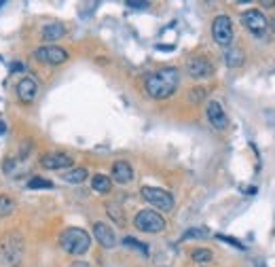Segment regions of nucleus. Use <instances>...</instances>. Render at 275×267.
Instances as JSON below:
<instances>
[{"label": "nucleus", "instance_id": "nucleus-1", "mask_svg": "<svg viewBox=\"0 0 275 267\" xmlns=\"http://www.w3.org/2000/svg\"><path fill=\"white\" fill-rule=\"evenodd\" d=\"M178 85H180V72H178V68H161L148 75L144 87L152 100H165L178 89Z\"/></svg>", "mask_w": 275, "mask_h": 267}, {"label": "nucleus", "instance_id": "nucleus-2", "mask_svg": "<svg viewBox=\"0 0 275 267\" xmlns=\"http://www.w3.org/2000/svg\"><path fill=\"white\" fill-rule=\"evenodd\" d=\"M59 246H62L68 254H85L91 246V236L85 229L78 227H70L59 238Z\"/></svg>", "mask_w": 275, "mask_h": 267}, {"label": "nucleus", "instance_id": "nucleus-3", "mask_svg": "<svg viewBox=\"0 0 275 267\" xmlns=\"http://www.w3.org/2000/svg\"><path fill=\"white\" fill-rule=\"evenodd\" d=\"M134 225L144 233H161L165 229V218L154 210H140L134 218Z\"/></svg>", "mask_w": 275, "mask_h": 267}, {"label": "nucleus", "instance_id": "nucleus-4", "mask_svg": "<svg viewBox=\"0 0 275 267\" xmlns=\"http://www.w3.org/2000/svg\"><path fill=\"white\" fill-rule=\"evenodd\" d=\"M142 197H144L150 206L159 208L163 212H170L174 208V195L167 193L165 189H159V187H142Z\"/></svg>", "mask_w": 275, "mask_h": 267}, {"label": "nucleus", "instance_id": "nucleus-5", "mask_svg": "<svg viewBox=\"0 0 275 267\" xmlns=\"http://www.w3.org/2000/svg\"><path fill=\"white\" fill-rule=\"evenodd\" d=\"M212 36L220 47H229L233 43V23L229 15H218L212 21Z\"/></svg>", "mask_w": 275, "mask_h": 267}, {"label": "nucleus", "instance_id": "nucleus-6", "mask_svg": "<svg viewBox=\"0 0 275 267\" xmlns=\"http://www.w3.org/2000/svg\"><path fill=\"white\" fill-rule=\"evenodd\" d=\"M34 59L41 64H49V66H59L68 62V51L62 49V47H55V45H47L41 47V49L34 51Z\"/></svg>", "mask_w": 275, "mask_h": 267}, {"label": "nucleus", "instance_id": "nucleus-7", "mask_svg": "<svg viewBox=\"0 0 275 267\" xmlns=\"http://www.w3.org/2000/svg\"><path fill=\"white\" fill-rule=\"evenodd\" d=\"M242 23L244 26L252 32V34H262L267 30V26H269V21H267V17L260 13V11H256V9H250V11H246V13L242 15Z\"/></svg>", "mask_w": 275, "mask_h": 267}, {"label": "nucleus", "instance_id": "nucleus-8", "mask_svg": "<svg viewBox=\"0 0 275 267\" xmlns=\"http://www.w3.org/2000/svg\"><path fill=\"white\" fill-rule=\"evenodd\" d=\"M212 64L206 57H190L186 62V72L190 79H208L212 75Z\"/></svg>", "mask_w": 275, "mask_h": 267}, {"label": "nucleus", "instance_id": "nucleus-9", "mask_svg": "<svg viewBox=\"0 0 275 267\" xmlns=\"http://www.w3.org/2000/svg\"><path fill=\"white\" fill-rule=\"evenodd\" d=\"M41 165L45 170H64V168H70L72 165V157H70L68 153H47L43 155V159H41Z\"/></svg>", "mask_w": 275, "mask_h": 267}, {"label": "nucleus", "instance_id": "nucleus-10", "mask_svg": "<svg viewBox=\"0 0 275 267\" xmlns=\"http://www.w3.org/2000/svg\"><path fill=\"white\" fill-rule=\"evenodd\" d=\"M206 113H208V121L212 123V127H216V129H226V127H229V117H226V113L222 111V106L216 100H212L208 104Z\"/></svg>", "mask_w": 275, "mask_h": 267}, {"label": "nucleus", "instance_id": "nucleus-11", "mask_svg": "<svg viewBox=\"0 0 275 267\" xmlns=\"http://www.w3.org/2000/svg\"><path fill=\"white\" fill-rule=\"evenodd\" d=\"M93 236L100 242V246H104V248H114L116 246V236L106 223H95L93 225Z\"/></svg>", "mask_w": 275, "mask_h": 267}, {"label": "nucleus", "instance_id": "nucleus-12", "mask_svg": "<svg viewBox=\"0 0 275 267\" xmlns=\"http://www.w3.org/2000/svg\"><path fill=\"white\" fill-rule=\"evenodd\" d=\"M36 93H38V87H36V83H34L30 77H23L19 83H17V98L21 102H34V98H36Z\"/></svg>", "mask_w": 275, "mask_h": 267}, {"label": "nucleus", "instance_id": "nucleus-13", "mask_svg": "<svg viewBox=\"0 0 275 267\" xmlns=\"http://www.w3.org/2000/svg\"><path fill=\"white\" fill-rule=\"evenodd\" d=\"M112 178L116 180L119 185H127V183H131L134 180V168L129 165V161H116L114 165H112Z\"/></svg>", "mask_w": 275, "mask_h": 267}, {"label": "nucleus", "instance_id": "nucleus-14", "mask_svg": "<svg viewBox=\"0 0 275 267\" xmlns=\"http://www.w3.org/2000/svg\"><path fill=\"white\" fill-rule=\"evenodd\" d=\"M244 59H246V53L242 49H237V47H231V49L224 53V62L229 68H239L244 64Z\"/></svg>", "mask_w": 275, "mask_h": 267}, {"label": "nucleus", "instance_id": "nucleus-15", "mask_svg": "<svg viewBox=\"0 0 275 267\" xmlns=\"http://www.w3.org/2000/svg\"><path fill=\"white\" fill-rule=\"evenodd\" d=\"M64 34H66V26H62V23H49V26L43 28L45 41H57V39H62Z\"/></svg>", "mask_w": 275, "mask_h": 267}, {"label": "nucleus", "instance_id": "nucleus-16", "mask_svg": "<svg viewBox=\"0 0 275 267\" xmlns=\"http://www.w3.org/2000/svg\"><path fill=\"white\" fill-rule=\"evenodd\" d=\"M89 178V172L85 168H76V170H70V172L64 174V180L70 185H81V183H85V180Z\"/></svg>", "mask_w": 275, "mask_h": 267}, {"label": "nucleus", "instance_id": "nucleus-17", "mask_svg": "<svg viewBox=\"0 0 275 267\" xmlns=\"http://www.w3.org/2000/svg\"><path fill=\"white\" fill-rule=\"evenodd\" d=\"M91 187H93V191H98V193H108L110 187H112V180L108 176H104V174H95L91 178Z\"/></svg>", "mask_w": 275, "mask_h": 267}, {"label": "nucleus", "instance_id": "nucleus-18", "mask_svg": "<svg viewBox=\"0 0 275 267\" xmlns=\"http://www.w3.org/2000/svg\"><path fill=\"white\" fill-rule=\"evenodd\" d=\"M13 212H15V202L9 195H3V193H0V218L13 214Z\"/></svg>", "mask_w": 275, "mask_h": 267}, {"label": "nucleus", "instance_id": "nucleus-19", "mask_svg": "<svg viewBox=\"0 0 275 267\" xmlns=\"http://www.w3.org/2000/svg\"><path fill=\"white\" fill-rule=\"evenodd\" d=\"M28 189H53V183L49 178H43V176H32L28 180Z\"/></svg>", "mask_w": 275, "mask_h": 267}, {"label": "nucleus", "instance_id": "nucleus-20", "mask_svg": "<svg viewBox=\"0 0 275 267\" xmlns=\"http://www.w3.org/2000/svg\"><path fill=\"white\" fill-rule=\"evenodd\" d=\"M190 238H210V229L208 227H193L182 236V240H190Z\"/></svg>", "mask_w": 275, "mask_h": 267}, {"label": "nucleus", "instance_id": "nucleus-21", "mask_svg": "<svg viewBox=\"0 0 275 267\" xmlns=\"http://www.w3.org/2000/svg\"><path fill=\"white\" fill-rule=\"evenodd\" d=\"M123 244L129 246V248H136V250L142 252V254H148V246L142 244V242H138V240H134V238H123Z\"/></svg>", "mask_w": 275, "mask_h": 267}, {"label": "nucleus", "instance_id": "nucleus-22", "mask_svg": "<svg viewBox=\"0 0 275 267\" xmlns=\"http://www.w3.org/2000/svg\"><path fill=\"white\" fill-rule=\"evenodd\" d=\"M193 261H197V263H208V261H212V252L210 250H206V248H197V250H193Z\"/></svg>", "mask_w": 275, "mask_h": 267}, {"label": "nucleus", "instance_id": "nucleus-23", "mask_svg": "<svg viewBox=\"0 0 275 267\" xmlns=\"http://www.w3.org/2000/svg\"><path fill=\"white\" fill-rule=\"evenodd\" d=\"M218 240H220V242H226V244H231V246H235V248H239V250H244V248H246V246H244L239 240L229 238V236H218Z\"/></svg>", "mask_w": 275, "mask_h": 267}, {"label": "nucleus", "instance_id": "nucleus-24", "mask_svg": "<svg viewBox=\"0 0 275 267\" xmlns=\"http://www.w3.org/2000/svg\"><path fill=\"white\" fill-rule=\"evenodd\" d=\"M129 9H148V3H140V0H127Z\"/></svg>", "mask_w": 275, "mask_h": 267}, {"label": "nucleus", "instance_id": "nucleus-25", "mask_svg": "<svg viewBox=\"0 0 275 267\" xmlns=\"http://www.w3.org/2000/svg\"><path fill=\"white\" fill-rule=\"evenodd\" d=\"M190 93H193V100H195V102H197V100H201L203 95H206V91H203V89H193Z\"/></svg>", "mask_w": 275, "mask_h": 267}, {"label": "nucleus", "instance_id": "nucleus-26", "mask_svg": "<svg viewBox=\"0 0 275 267\" xmlns=\"http://www.w3.org/2000/svg\"><path fill=\"white\" fill-rule=\"evenodd\" d=\"M70 267H91L87 261H74L72 265H70Z\"/></svg>", "mask_w": 275, "mask_h": 267}, {"label": "nucleus", "instance_id": "nucleus-27", "mask_svg": "<svg viewBox=\"0 0 275 267\" xmlns=\"http://www.w3.org/2000/svg\"><path fill=\"white\" fill-rule=\"evenodd\" d=\"M5 131V123H3V121H0V134H3Z\"/></svg>", "mask_w": 275, "mask_h": 267}, {"label": "nucleus", "instance_id": "nucleus-28", "mask_svg": "<svg viewBox=\"0 0 275 267\" xmlns=\"http://www.w3.org/2000/svg\"><path fill=\"white\" fill-rule=\"evenodd\" d=\"M271 28H273V30H275V17H273V21H271Z\"/></svg>", "mask_w": 275, "mask_h": 267}]
</instances>
